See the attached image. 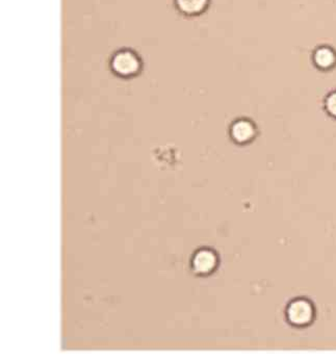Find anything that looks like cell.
<instances>
[{
  "label": "cell",
  "mask_w": 336,
  "mask_h": 363,
  "mask_svg": "<svg viewBox=\"0 0 336 363\" xmlns=\"http://www.w3.org/2000/svg\"><path fill=\"white\" fill-rule=\"evenodd\" d=\"M110 68L116 77L124 79H133L143 70V61L133 49L121 48L111 57Z\"/></svg>",
  "instance_id": "6da1fadb"
},
{
  "label": "cell",
  "mask_w": 336,
  "mask_h": 363,
  "mask_svg": "<svg viewBox=\"0 0 336 363\" xmlns=\"http://www.w3.org/2000/svg\"><path fill=\"white\" fill-rule=\"evenodd\" d=\"M315 306L310 300L304 297L295 298L286 308V318L293 328H307L315 322Z\"/></svg>",
  "instance_id": "7a4b0ae2"
},
{
  "label": "cell",
  "mask_w": 336,
  "mask_h": 363,
  "mask_svg": "<svg viewBox=\"0 0 336 363\" xmlns=\"http://www.w3.org/2000/svg\"><path fill=\"white\" fill-rule=\"evenodd\" d=\"M231 141L239 146H246L257 140L258 128L257 124L248 118H239L229 127Z\"/></svg>",
  "instance_id": "3957f363"
},
{
  "label": "cell",
  "mask_w": 336,
  "mask_h": 363,
  "mask_svg": "<svg viewBox=\"0 0 336 363\" xmlns=\"http://www.w3.org/2000/svg\"><path fill=\"white\" fill-rule=\"evenodd\" d=\"M219 264V255L215 250L211 248H202L194 254L192 269L196 275L206 277L211 275L218 269Z\"/></svg>",
  "instance_id": "277c9868"
},
{
  "label": "cell",
  "mask_w": 336,
  "mask_h": 363,
  "mask_svg": "<svg viewBox=\"0 0 336 363\" xmlns=\"http://www.w3.org/2000/svg\"><path fill=\"white\" fill-rule=\"evenodd\" d=\"M313 63L318 70L327 72L336 67V50L329 45H320L313 50Z\"/></svg>",
  "instance_id": "5b68a950"
},
{
  "label": "cell",
  "mask_w": 336,
  "mask_h": 363,
  "mask_svg": "<svg viewBox=\"0 0 336 363\" xmlns=\"http://www.w3.org/2000/svg\"><path fill=\"white\" fill-rule=\"evenodd\" d=\"M211 0H174L175 9L186 17L201 16L208 11Z\"/></svg>",
  "instance_id": "8992f818"
},
{
  "label": "cell",
  "mask_w": 336,
  "mask_h": 363,
  "mask_svg": "<svg viewBox=\"0 0 336 363\" xmlns=\"http://www.w3.org/2000/svg\"><path fill=\"white\" fill-rule=\"evenodd\" d=\"M324 110L329 117L336 120V89L327 94L324 99Z\"/></svg>",
  "instance_id": "52a82bcc"
}]
</instances>
